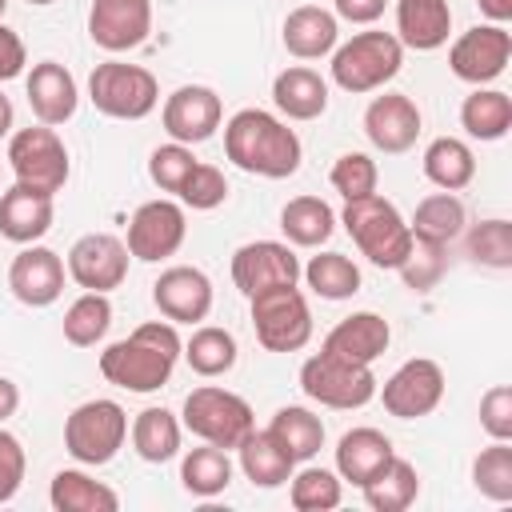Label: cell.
Listing matches in <instances>:
<instances>
[{"instance_id": "1", "label": "cell", "mask_w": 512, "mask_h": 512, "mask_svg": "<svg viewBox=\"0 0 512 512\" xmlns=\"http://www.w3.org/2000/svg\"><path fill=\"white\" fill-rule=\"evenodd\" d=\"M224 156L248 172V176H264V180H284L300 168V136L276 120L264 108H240L228 124H224Z\"/></svg>"}, {"instance_id": "2", "label": "cell", "mask_w": 512, "mask_h": 512, "mask_svg": "<svg viewBox=\"0 0 512 512\" xmlns=\"http://www.w3.org/2000/svg\"><path fill=\"white\" fill-rule=\"evenodd\" d=\"M180 352H184V344L176 336V324L172 320H148L132 336H124L100 352V372L116 388L156 392L168 384Z\"/></svg>"}, {"instance_id": "3", "label": "cell", "mask_w": 512, "mask_h": 512, "mask_svg": "<svg viewBox=\"0 0 512 512\" xmlns=\"http://www.w3.org/2000/svg\"><path fill=\"white\" fill-rule=\"evenodd\" d=\"M344 228L356 240V248L376 264V268H400L404 256L412 252V232L404 224V216L396 212L392 200L368 192L360 200L344 204Z\"/></svg>"}, {"instance_id": "4", "label": "cell", "mask_w": 512, "mask_h": 512, "mask_svg": "<svg viewBox=\"0 0 512 512\" xmlns=\"http://www.w3.org/2000/svg\"><path fill=\"white\" fill-rule=\"evenodd\" d=\"M404 64V44L392 32H356L348 44L332 52V80L360 96L384 88Z\"/></svg>"}, {"instance_id": "5", "label": "cell", "mask_w": 512, "mask_h": 512, "mask_svg": "<svg viewBox=\"0 0 512 512\" xmlns=\"http://www.w3.org/2000/svg\"><path fill=\"white\" fill-rule=\"evenodd\" d=\"M88 96H92L96 112H104L112 120H144L160 100V84L140 64L104 60L88 76Z\"/></svg>"}, {"instance_id": "6", "label": "cell", "mask_w": 512, "mask_h": 512, "mask_svg": "<svg viewBox=\"0 0 512 512\" xmlns=\"http://www.w3.org/2000/svg\"><path fill=\"white\" fill-rule=\"evenodd\" d=\"M252 300V328L268 352H300L312 340V312L296 284L264 288Z\"/></svg>"}, {"instance_id": "7", "label": "cell", "mask_w": 512, "mask_h": 512, "mask_svg": "<svg viewBox=\"0 0 512 512\" xmlns=\"http://www.w3.org/2000/svg\"><path fill=\"white\" fill-rule=\"evenodd\" d=\"M184 428L192 436H200L204 444L240 448V440L256 428V420H252V408L244 396L216 388V384H204V388H192L184 396Z\"/></svg>"}, {"instance_id": "8", "label": "cell", "mask_w": 512, "mask_h": 512, "mask_svg": "<svg viewBox=\"0 0 512 512\" xmlns=\"http://www.w3.org/2000/svg\"><path fill=\"white\" fill-rule=\"evenodd\" d=\"M300 388L308 400L324 408H364L376 396L372 364H352L328 352H316L300 368Z\"/></svg>"}, {"instance_id": "9", "label": "cell", "mask_w": 512, "mask_h": 512, "mask_svg": "<svg viewBox=\"0 0 512 512\" xmlns=\"http://www.w3.org/2000/svg\"><path fill=\"white\" fill-rule=\"evenodd\" d=\"M128 436V416L116 400H88L64 420V448L80 464H108Z\"/></svg>"}, {"instance_id": "10", "label": "cell", "mask_w": 512, "mask_h": 512, "mask_svg": "<svg viewBox=\"0 0 512 512\" xmlns=\"http://www.w3.org/2000/svg\"><path fill=\"white\" fill-rule=\"evenodd\" d=\"M8 164L16 172V184L48 192V196H56L64 188V180H68V148L48 124L20 128L8 140Z\"/></svg>"}, {"instance_id": "11", "label": "cell", "mask_w": 512, "mask_h": 512, "mask_svg": "<svg viewBox=\"0 0 512 512\" xmlns=\"http://www.w3.org/2000/svg\"><path fill=\"white\" fill-rule=\"evenodd\" d=\"M380 400H384L388 416H396V420H420V416H428L444 400V372H440V364L428 360V356L404 360L384 380Z\"/></svg>"}, {"instance_id": "12", "label": "cell", "mask_w": 512, "mask_h": 512, "mask_svg": "<svg viewBox=\"0 0 512 512\" xmlns=\"http://www.w3.org/2000/svg\"><path fill=\"white\" fill-rule=\"evenodd\" d=\"M508 60H512V32L504 24H476L448 52L452 76H460V80H468L476 88L496 80V76H504Z\"/></svg>"}, {"instance_id": "13", "label": "cell", "mask_w": 512, "mask_h": 512, "mask_svg": "<svg viewBox=\"0 0 512 512\" xmlns=\"http://www.w3.org/2000/svg\"><path fill=\"white\" fill-rule=\"evenodd\" d=\"M184 232H188V224H184V208L180 204L148 200L128 220V256H136L144 264L168 260L184 244Z\"/></svg>"}, {"instance_id": "14", "label": "cell", "mask_w": 512, "mask_h": 512, "mask_svg": "<svg viewBox=\"0 0 512 512\" xmlns=\"http://www.w3.org/2000/svg\"><path fill=\"white\" fill-rule=\"evenodd\" d=\"M68 276L84 292H112L128 276V244L112 232H88L68 248Z\"/></svg>"}, {"instance_id": "15", "label": "cell", "mask_w": 512, "mask_h": 512, "mask_svg": "<svg viewBox=\"0 0 512 512\" xmlns=\"http://www.w3.org/2000/svg\"><path fill=\"white\" fill-rule=\"evenodd\" d=\"M152 32V0H92L88 36L104 52H132Z\"/></svg>"}, {"instance_id": "16", "label": "cell", "mask_w": 512, "mask_h": 512, "mask_svg": "<svg viewBox=\"0 0 512 512\" xmlns=\"http://www.w3.org/2000/svg\"><path fill=\"white\" fill-rule=\"evenodd\" d=\"M296 280H300V260L280 240H252L232 256V284L244 296H256L276 284H296Z\"/></svg>"}, {"instance_id": "17", "label": "cell", "mask_w": 512, "mask_h": 512, "mask_svg": "<svg viewBox=\"0 0 512 512\" xmlns=\"http://www.w3.org/2000/svg\"><path fill=\"white\" fill-rule=\"evenodd\" d=\"M220 96L204 84H184L164 100V132L176 144H204L220 128Z\"/></svg>"}, {"instance_id": "18", "label": "cell", "mask_w": 512, "mask_h": 512, "mask_svg": "<svg viewBox=\"0 0 512 512\" xmlns=\"http://www.w3.org/2000/svg\"><path fill=\"white\" fill-rule=\"evenodd\" d=\"M152 304L172 324H200L212 312V280L188 264L164 268L160 280L152 284Z\"/></svg>"}, {"instance_id": "19", "label": "cell", "mask_w": 512, "mask_h": 512, "mask_svg": "<svg viewBox=\"0 0 512 512\" xmlns=\"http://www.w3.org/2000/svg\"><path fill=\"white\" fill-rule=\"evenodd\" d=\"M8 288L20 304L28 308H48L60 300L64 292V260L52 248L28 244L24 252H16L12 268H8Z\"/></svg>"}, {"instance_id": "20", "label": "cell", "mask_w": 512, "mask_h": 512, "mask_svg": "<svg viewBox=\"0 0 512 512\" xmlns=\"http://www.w3.org/2000/svg\"><path fill=\"white\" fill-rule=\"evenodd\" d=\"M364 136L372 140V148L396 156V152H408L420 136V108L412 96L404 92H384L368 104L364 112Z\"/></svg>"}, {"instance_id": "21", "label": "cell", "mask_w": 512, "mask_h": 512, "mask_svg": "<svg viewBox=\"0 0 512 512\" xmlns=\"http://www.w3.org/2000/svg\"><path fill=\"white\" fill-rule=\"evenodd\" d=\"M28 104H32V116L40 124H48V128L72 120V112L80 104L72 72L64 64H56V60L32 64V72H28Z\"/></svg>"}, {"instance_id": "22", "label": "cell", "mask_w": 512, "mask_h": 512, "mask_svg": "<svg viewBox=\"0 0 512 512\" xmlns=\"http://www.w3.org/2000/svg\"><path fill=\"white\" fill-rule=\"evenodd\" d=\"M388 340H392V328L384 316L376 312H352L344 316L328 336H324V348L328 356H340V360H352V364H372L376 356L388 352Z\"/></svg>"}, {"instance_id": "23", "label": "cell", "mask_w": 512, "mask_h": 512, "mask_svg": "<svg viewBox=\"0 0 512 512\" xmlns=\"http://www.w3.org/2000/svg\"><path fill=\"white\" fill-rule=\"evenodd\" d=\"M52 216H56V208H52L48 192L12 184L0 196V236L12 244H36L52 228Z\"/></svg>"}, {"instance_id": "24", "label": "cell", "mask_w": 512, "mask_h": 512, "mask_svg": "<svg viewBox=\"0 0 512 512\" xmlns=\"http://www.w3.org/2000/svg\"><path fill=\"white\" fill-rule=\"evenodd\" d=\"M452 32L448 0H396V40L416 52H432Z\"/></svg>"}, {"instance_id": "25", "label": "cell", "mask_w": 512, "mask_h": 512, "mask_svg": "<svg viewBox=\"0 0 512 512\" xmlns=\"http://www.w3.org/2000/svg\"><path fill=\"white\" fill-rule=\"evenodd\" d=\"M392 456H396V452H392V440H388L380 428H352V432H344L340 444H336V472H340L348 484L364 488Z\"/></svg>"}, {"instance_id": "26", "label": "cell", "mask_w": 512, "mask_h": 512, "mask_svg": "<svg viewBox=\"0 0 512 512\" xmlns=\"http://www.w3.org/2000/svg\"><path fill=\"white\" fill-rule=\"evenodd\" d=\"M336 36H340V24H336V12H328V8L300 4L284 16V48L300 60L328 56L336 48Z\"/></svg>"}, {"instance_id": "27", "label": "cell", "mask_w": 512, "mask_h": 512, "mask_svg": "<svg viewBox=\"0 0 512 512\" xmlns=\"http://www.w3.org/2000/svg\"><path fill=\"white\" fill-rule=\"evenodd\" d=\"M272 100L288 120H316L328 108V84L312 68H284L272 80Z\"/></svg>"}, {"instance_id": "28", "label": "cell", "mask_w": 512, "mask_h": 512, "mask_svg": "<svg viewBox=\"0 0 512 512\" xmlns=\"http://www.w3.org/2000/svg\"><path fill=\"white\" fill-rule=\"evenodd\" d=\"M48 500L56 512H116L120 508V496L112 488H104L100 480L84 476L80 468H64L52 476V488H48Z\"/></svg>"}, {"instance_id": "29", "label": "cell", "mask_w": 512, "mask_h": 512, "mask_svg": "<svg viewBox=\"0 0 512 512\" xmlns=\"http://www.w3.org/2000/svg\"><path fill=\"white\" fill-rule=\"evenodd\" d=\"M424 176L444 188V192H460L472 184L476 176V156L464 140L456 136H436L428 148H424Z\"/></svg>"}, {"instance_id": "30", "label": "cell", "mask_w": 512, "mask_h": 512, "mask_svg": "<svg viewBox=\"0 0 512 512\" xmlns=\"http://www.w3.org/2000/svg\"><path fill=\"white\" fill-rule=\"evenodd\" d=\"M240 468H244V476L256 484V488H280L288 476H292V456L272 440V432L264 428V432H248L244 440H240Z\"/></svg>"}, {"instance_id": "31", "label": "cell", "mask_w": 512, "mask_h": 512, "mask_svg": "<svg viewBox=\"0 0 512 512\" xmlns=\"http://www.w3.org/2000/svg\"><path fill=\"white\" fill-rule=\"evenodd\" d=\"M268 432H272V440L292 456V464L312 460V456L320 452V444H324V424H320V416H312V412L300 408V404L280 408V412L272 416Z\"/></svg>"}, {"instance_id": "32", "label": "cell", "mask_w": 512, "mask_h": 512, "mask_svg": "<svg viewBox=\"0 0 512 512\" xmlns=\"http://www.w3.org/2000/svg\"><path fill=\"white\" fill-rule=\"evenodd\" d=\"M460 124L476 140H500L512 128V100L500 88H476L460 104Z\"/></svg>"}, {"instance_id": "33", "label": "cell", "mask_w": 512, "mask_h": 512, "mask_svg": "<svg viewBox=\"0 0 512 512\" xmlns=\"http://www.w3.org/2000/svg\"><path fill=\"white\" fill-rule=\"evenodd\" d=\"M412 240H428V244H448L464 232V204L460 196L452 192H436V196H424L416 204V216L408 224Z\"/></svg>"}, {"instance_id": "34", "label": "cell", "mask_w": 512, "mask_h": 512, "mask_svg": "<svg viewBox=\"0 0 512 512\" xmlns=\"http://www.w3.org/2000/svg\"><path fill=\"white\" fill-rule=\"evenodd\" d=\"M280 228H284V236H288L292 244H300V248H320V244L332 236V228H336V212H332L320 196H296V200L284 204Z\"/></svg>"}, {"instance_id": "35", "label": "cell", "mask_w": 512, "mask_h": 512, "mask_svg": "<svg viewBox=\"0 0 512 512\" xmlns=\"http://www.w3.org/2000/svg\"><path fill=\"white\" fill-rule=\"evenodd\" d=\"M132 448L148 464H164L180 452V420L168 408H144L132 424Z\"/></svg>"}, {"instance_id": "36", "label": "cell", "mask_w": 512, "mask_h": 512, "mask_svg": "<svg viewBox=\"0 0 512 512\" xmlns=\"http://www.w3.org/2000/svg\"><path fill=\"white\" fill-rule=\"evenodd\" d=\"M416 492H420V476H416V468H412L408 460H400V456H392V460L364 484V500H368V508H376V512H404V508L416 500Z\"/></svg>"}, {"instance_id": "37", "label": "cell", "mask_w": 512, "mask_h": 512, "mask_svg": "<svg viewBox=\"0 0 512 512\" xmlns=\"http://www.w3.org/2000/svg\"><path fill=\"white\" fill-rule=\"evenodd\" d=\"M180 484H184L192 496H220V492L232 484L228 448H216V444L192 448V452L180 460Z\"/></svg>"}, {"instance_id": "38", "label": "cell", "mask_w": 512, "mask_h": 512, "mask_svg": "<svg viewBox=\"0 0 512 512\" xmlns=\"http://www.w3.org/2000/svg\"><path fill=\"white\" fill-rule=\"evenodd\" d=\"M300 276L308 280V288H312L320 300H348V296L360 292V268H356L348 256H340V252H320V256H312V260L300 268Z\"/></svg>"}, {"instance_id": "39", "label": "cell", "mask_w": 512, "mask_h": 512, "mask_svg": "<svg viewBox=\"0 0 512 512\" xmlns=\"http://www.w3.org/2000/svg\"><path fill=\"white\" fill-rule=\"evenodd\" d=\"M184 360L196 376H224L232 372L236 364V340L228 328H216V324H204L192 332V340L184 344Z\"/></svg>"}, {"instance_id": "40", "label": "cell", "mask_w": 512, "mask_h": 512, "mask_svg": "<svg viewBox=\"0 0 512 512\" xmlns=\"http://www.w3.org/2000/svg\"><path fill=\"white\" fill-rule=\"evenodd\" d=\"M108 324H112L108 292H84V296L72 300L68 312H64V340L76 344V348H92L96 340H104Z\"/></svg>"}, {"instance_id": "41", "label": "cell", "mask_w": 512, "mask_h": 512, "mask_svg": "<svg viewBox=\"0 0 512 512\" xmlns=\"http://www.w3.org/2000/svg\"><path fill=\"white\" fill-rule=\"evenodd\" d=\"M472 484L480 496H488L496 504L512 500V448H508V440H492L472 460Z\"/></svg>"}, {"instance_id": "42", "label": "cell", "mask_w": 512, "mask_h": 512, "mask_svg": "<svg viewBox=\"0 0 512 512\" xmlns=\"http://www.w3.org/2000/svg\"><path fill=\"white\" fill-rule=\"evenodd\" d=\"M468 256L488 268H512V224L508 220H480L468 232Z\"/></svg>"}, {"instance_id": "43", "label": "cell", "mask_w": 512, "mask_h": 512, "mask_svg": "<svg viewBox=\"0 0 512 512\" xmlns=\"http://www.w3.org/2000/svg\"><path fill=\"white\" fill-rule=\"evenodd\" d=\"M340 480L328 468H304L300 476H292V508L300 512H328L340 504Z\"/></svg>"}, {"instance_id": "44", "label": "cell", "mask_w": 512, "mask_h": 512, "mask_svg": "<svg viewBox=\"0 0 512 512\" xmlns=\"http://www.w3.org/2000/svg\"><path fill=\"white\" fill-rule=\"evenodd\" d=\"M196 168V156L188 144H160L152 156H148V176L160 192H180V184L188 180V172Z\"/></svg>"}, {"instance_id": "45", "label": "cell", "mask_w": 512, "mask_h": 512, "mask_svg": "<svg viewBox=\"0 0 512 512\" xmlns=\"http://www.w3.org/2000/svg\"><path fill=\"white\" fill-rule=\"evenodd\" d=\"M376 160L364 156V152H344L336 164H332V188L344 196V200H360L368 192H376Z\"/></svg>"}, {"instance_id": "46", "label": "cell", "mask_w": 512, "mask_h": 512, "mask_svg": "<svg viewBox=\"0 0 512 512\" xmlns=\"http://www.w3.org/2000/svg\"><path fill=\"white\" fill-rule=\"evenodd\" d=\"M444 248H448V244L412 240V252H408V256H404V264H400V276H404V284H408L412 292H428V288L444 276V264H448Z\"/></svg>"}, {"instance_id": "47", "label": "cell", "mask_w": 512, "mask_h": 512, "mask_svg": "<svg viewBox=\"0 0 512 512\" xmlns=\"http://www.w3.org/2000/svg\"><path fill=\"white\" fill-rule=\"evenodd\" d=\"M188 208H196V212H208V208H220L224 204V196H228V180H224V172L220 168H212V164H200L196 160V168L188 172V180L180 184V192H176Z\"/></svg>"}, {"instance_id": "48", "label": "cell", "mask_w": 512, "mask_h": 512, "mask_svg": "<svg viewBox=\"0 0 512 512\" xmlns=\"http://www.w3.org/2000/svg\"><path fill=\"white\" fill-rule=\"evenodd\" d=\"M480 428L492 440H512V388L508 384H496V388L484 392V400H480Z\"/></svg>"}, {"instance_id": "49", "label": "cell", "mask_w": 512, "mask_h": 512, "mask_svg": "<svg viewBox=\"0 0 512 512\" xmlns=\"http://www.w3.org/2000/svg\"><path fill=\"white\" fill-rule=\"evenodd\" d=\"M24 468H28V456H24L20 440L0 428V504H8V500L20 492Z\"/></svg>"}, {"instance_id": "50", "label": "cell", "mask_w": 512, "mask_h": 512, "mask_svg": "<svg viewBox=\"0 0 512 512\" xmlns=\"http://www.w3.org/2000/svg\"><path fill=\"white\" fill-rule=\"evenodd\" d=\"M24 64H28L24 40H20L12 28L0 24V84H4V80H16V76L24 72Z\"/></svg>"}, {"instance_id": "51", "label": "cell", "mask_w": 512, "mask_h": 512, "mask_svg": "<svg viewBox=\"0 0 512 512\" xmlns=\"http://www.w3.org/2000/svg\"><path fill=\"white\" fill-rule=\"evenodd\" d=\"M384 4L388 0H336V16L348 24H372L384 16Z\"/></svg>"}, {"instance_id": "52", "label": "cell", "mask_w": 512, "mask_h": 512, "mask_svg": "<svg viewBox=\"0 0 512 512\" xmlns=\"http://www.w3.org/2000/svg\"><path fill=\"white\" fill-rule=\"evenodd\" d=\"M16 408H20V388H16L8 376H0V424H4L8 416H16Z\"/></svg>"}, {"instance_id": "53", "label": "cell", "mask_w": 512, "mask_h": 512, "mask_svg": "<svg viewBox=\"0 0 512 512\" xmlns=\"http://www.w3.org/2000/svg\"><path fill=\"white\" fill-rule=\"evenodd\" d=\"M480 12L492 20V24H508L512 20V0H476Z\"/></svg>"}, {"instance_id": "54", "label": "cell", "mask_w": 512, "mask_h": 512, "mask_svg": "<svg viewBox=\"0 0 512 512\" xmlns=\"http://www.w3.org/2000/svg\"><path fill=\"white\" fill-rule=\"evenodd\" d=\"M8 128H12V100L0 92V136H8Z\"/></svg>"}, {"instance_id": "55", "label": "cell", "mask_w": 512, "mask_h": 512, "mask_svg": "<svg viewBox=\"0 0 512 512\" xmlns=\"http://www.w3.org/2000/svg\"><path fill=\"white\" fill-rule=\"evenodd\" d=\"M4 8H8V0H0V16H4Z\"/></svg>"}, {"instance_id": "56", "label": "cell", "mask_w": 512, "mask_h": 512, "mask_svg": "<svg viewBox=\"0 0 512 512\" xmlns=\"http://www.w3.org/2000/svg\"><path fill=\"white\" fill-rule=\"evenodd\" d=\"M28 4H52V0H28Z\"/></svg>"}]
</instances>
